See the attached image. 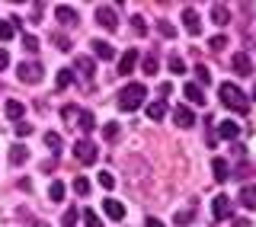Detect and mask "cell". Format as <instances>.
<instances>
[{"label":"cell","mask_w":256,"mask_h":227,"mask_svg":"<svg viewBox=\"0 0 256 227\" xmlns=\"http://www.w3.org/2000/svg\"><path fill=\"white\" fill-rule=\"evenodd\" d=\"M218 93H221V102L228 109H234V112H246V109H250V100H246V96L240 93L234 84H221Z\"/></svg>","instance_id":"cell-1"},{"label":"cell","mask_w":256,"mask_h":227,"mask_svg":"<svg viewBox=\"0 0 256 227\" xmlns=\"http://www.w3.org/2000/svg\"><path fill=\"white\" fill-rule=\"evenodd\" d=\"M144 96H148V90H144V84H128L125 90L118 93V109H125V112L138 109L141 102H144Z\"/></svg>","instance_id":"cell-2"},{"label":"cell","mask_w":256,"mask_h":227,"mask_svg":"<svg viewBox=\"0 0 256 227\" xmlns=\"http://www.w3.org/2000/svg\"><path fill=\"white\" fill-rule=\"evenodd\" d=\"M70 150H74V160H77V164H86V166L96 164V157H100L96 144L86 141V138H84V141H74V148H70Z\"/></svg>","instance_id":"cell-3"},{"label":"cell","mask_w":256,"mask_h":227,"mask_svg":"<svg viewBox=\"0 0 256 227\" xmlns=\"http://www.w3.org/2000/svg\"><path fill=\"white\" fill-rule=\"evenodd\" d=\"M42 77H45L42 64H26V61L20 64V80L22 84H42Z\"/></svg>","instance_id":"cell-4"},{"label":"cell","mask_w":256,"mask_h":227,"mask_svg":"<svg viewBox=\"0 0 256 227\" xmlns=\"http://www.w3.org/2000/svg\"><path fill=\"white\" fill-rule=\"evenodd\" d=\"M96 22H100V26H106L109 32L118 29V16H116L112 6H96Z\"/></svg>","instance_id":"cell-5"},{"label":"cell","mask_w":256,"mask_h":227,"mask_svg":"<svg viewBox=\"0 0 256 227\" xmlns=\"http://www.w3.org/2000/svg\"><path fill=\"white\" fill-rule=\"evenodd\" d=\"M230 70H234L237 77H250V70H253V64H250V54L237 52L234 58H230Z\"/></svg>","instance_id":"cell-6"},{"label":"cell","mask_w":256,"mask_h":227,"mask_svg":"<svg viewBox=\"0 0 256 227\" xmlns=\"http://www.w3.org/2000/svg\"><path fill=\"white\" fill-rule=\"evenodd\" d=\"M182 26H186L189 36H198V32H202V20H198V13L192 10V6L182 10Z\"/></svg>","instance_id":"cell-7"},{"label":"cell","mask_w":256,"mask_h":227,"mask_svg":"<svg viewBox=\"0 0 256 227\" xmlns=\"http://www.w3.org/2000/svg\"><path fill=\"white\" fill-rule=\"evenodd\" d=\"M134 64H138V52H134V48H128V52L122 54V58H118V74L122 77H128L134 70Z\"/></svg>","instance_id":"cell-8"},{"label":"cell","mask_w":256,"mask_h":227,"mask_svg":"<svg viewBox=\"0 0 256 227\" xmlns=\"http://www.w3.org/2000/svg\"><path fill=\"white\" fill-rule=\"evenodd\" d=\"M173 122H176L180 128H192V125H196V116H192L186 106H176V109H173Z\"/></svg>","instance_id":"cell-9"},{"label":"cell","mask_w":256,"mask_h":227,"mask_svg":"<svg viewBox=\"0 0 256 227\" xmlns=\"http://www.w3.org/2000/svg\"><path fill=\"white\" fill-rule=\"evenodd\" d=\"M212 212L218 221H224V218H230V198L228 196H214V205H212Z\"/></svg>","instance_id":"cell-10"},{"label":"cell","mask_w":256,"mask_h":227,"mask_svg":"<svg viewBox=\"0 0 256 227\" xmlns=\"http://www.w3.org/2000/svg\"><path fill=\"white\" fill-rule=\"evenodd\" d=\"M102 212H106L112 221H122V218H125V205L116 202V198H106V202H102Z\"/></svg>","instance_id":"cell-11"},{"label":"cell","mask_w":256,"mask_h":227,"mask_svg":"<svg viewBox=\"0 0 256 227\" xmlns=\"http://www.w3.org/2000/svg\"><path fill=\"white\" fill-rule=\"evenodd\" d=\"M54 20H58L61 22V26H74V22H77V13L74 10H70V6H54Z\"/></svg>","instance_id":"cell-12"},{"label":"cell","mask_w":256,"mask_h":227,"mask_svg":"<svg viewBox=\"0 0 256 227\" xmlns=\"http://www.w3.org/2000/svg\"><path fill=\"white\" fill-rule=\"evenodd\" d=\"M212 170H214V180H218V182H224L230 176V166H228V160H224V157H214L212 160Z\"/></svg>","instance_id":"cell-13"},{"label":"cell","mask_w":256,"mask_h":227,"mask_svg":"<svg viewBox=\"0 0 256 227\" xmlns=\"http://www.w3.org/2000/svg\"><path fill=\"white\" fill-rule=\"evenodd\" d=\"M212 22H218V26H228L230 22V10L224 4H214L212 6Z\"/></svg>","instance_id":"cell-14"},{"label":"cell","mask_w":256,"mask_h":227,"mask_svg":"<svg viewBox=\"0 0 256 227\" xmlns=\"http://www.w3.org/2000/svg\"><path fill=\"white\" fill-rule=\"evenodd\" d=\"M93 54L102 58V61H112V58H116V48H112L109 42H93Z\"/></svg>","instance_id":"cell-15"},{"label":"cell","mask_w":256,"mask_h":227,"mask_svg":"<svg viewBox=\"0 0 256 227\" xmlns=\"http://www.w3.org/2000/svg\"><path fill=\"white\" fill-rule=\"evenodd\" d=\"M189 96V102H196V106H205V93H202V86L198 84H186V90H182Z\"/></svg>","instance_id":"cell-16"},{"label":"cell","mask_w":256,"mask_h":227,"mask_svg":"<svg viewBox=\"0 0 256 227\" xmlns=\"http://www.w3.org/2000/svg\"><path fill=\"white\" fill-rule=\"evenodd\" d=\"M237 198H240V205H244V208H256V186H244Z\"/></svg>","instance_id":"cell-17"},{"label":"cell","mask_w":256,"mask_h":227,"mask_svg":"<svg viewBox=\"0 0 256 227\" xmlns=\"http://www.w3.org/2000/svg\"><path fill=\"white\" fill-rule=\"evenodd\" d=\"M141 68H144V74H148V77H154L157 70H160V61H157V54H144Z\"/></svg>","instance_id":"cell-18"},{"label":"cell","mask_w":256,"mask_h":227,"mask_svg":"<svg viewBox=\"0 0 256 227\" xmlns=\"http://www.w3.org/2000/svg\"><path fill=\"white\" fill-rule=\"evenodd\" d=\"M4 112H6L10 118H22V116H26V106H22V102H16V100H10V102L4 106Z\"/></svg>","instance_id":"cell-19"},{"label":"cell","mask_w":256,"mask_h":227,"mask_svg":"<svg viewBox=\"0 0 256 227\" xmlns=\"http://www.w3.org/2000/svg\"><path fill=\"white\" fill-rule=\"evenodd\" d=\"M164 116H166V106H164L160 100H157V102H150V106H148V118H150V122H160Z\"/></svg>","instance_id":"cell-20"},{"label":"cell","mask_w":256,"mask_h":227,"mask_svg":"<svg viewBox=\"0 0 256 227\" xmlns=\"http://www.w3.org/2000/svg\"><path fill=\"white\" fill-rule=\"evenodd\" d=\"M96 64H93V58H84V54H80V58H77V70H80V74H84V77H93L96 74Z\"/></svg>","instance_id":"cell-21"},{"label":"cell","mask_w":256,"mask_h":227,"mask_svg":"<svg viewBox=\"0 0 256 227\" xmlns=\"http://www.w3.org/2000/svg\"><path fill=\"white\" fill-rule=\"evenodd\" d=\"M218 132H221V138H237L240 134V125H237V122H221V128H218Z\"/></svg>","instance_id":"cell-22"},{"label":"cell","mask_w":256,"mask_h":227,"mask_svg":"<svg viewBox=\"0 0 256 227\" xmlns=\"http://www.w3.org/2000/svg\"><path fill=\"white\" fill-rule=\"evenodd\" d=\"M48 198H52V202H61V198H64V182L54 180L52 186H48Z\"/></svg>","instance_id":"cell-23"},{"label":"cell","mask_w":256,"mask_h":227,"mask_svg":"<svg viewBox=\"0 0 256 227\" xmlns=\"http://www.w3.org/2000/svg\"><path fill=\"white\" fill-rule=\"evenodd\" d=\"M16 26H20V20H16V22H0V42H6V38H13Z\"/></svg>","instance_id":"cell-24"},{"label":"cell","mask_w":256,"mask_h":227,"mask_svg":"<svg viewBox=\"0 0 256 227\" xmlns=\"http://www.w3.org/2000/svg\"><path fill=\"white\" fill-rule=\"evenodd\" d=\"M170 70H173V74H186V61H182L176 52L170 54Z\"/></svg>","instance_id":"cell-25"},{"label":"cell","mask_w":256,"mask_h":227,"mask_svg":"<svg viewBox=\"0 0 256 227\" xmlns=\"http://www.w3.org/2000/svg\"><path fill=\"white\" fill-rule=\"evenodd\" d=\"M45 144L52 148V154H58V150H61V134H58V132H48V134H45Z\"/></svg>","instance_id":"cell-26"},{"label":"cell","mask_w":256,"mask_h":227,"mask_svg":"<svg viewBox=\"0 0 256 227\" xmlns=\"http://www.w3.org/2000/svg\"><path fill=\"white\" fill-rule=\"evenodd\" d=\"M61 227H77V208H68V212H64Z\"/></svg>","instance_id":"cell-27"},{"label":"cell","mask_w":256,"mask_h":227,"mask_svg":"<svg viewBox=\"0 0 256 227\" xmlns=\"http://www.w3.org/2000/svg\"><path fill=\"white\" fill-rule=\"evenodd\" d=\"M10 160H13V164H22V160H29V150L26 148H13L10 150Z\"/></svg>","instance_id":"cell-28"},{"label":"cell","mask_w":256,"mask_h":227,"mask_svg":"<svg viewBox=\"0 0 256 227\" xmlns=\"http://www.w3.org/2000/svg\"><path fill=\"white\" fill-rule=\"evenodd\" d=\"M80 128H84V132H93V125H96V122H93V116H90V112H80Z\"/></svg>","instance_id":"cell-29"},{"label":"cell","mask_w":256,"mask_h":227,"mask_svg":"<svg viewBox=\"0 0 256 227\" xmlns=\"http://www.w3.org/2000/svg\"><path fill=\"white\" fill-rule=\"evenodd\" d=\"M196 77H198V84H212V74H208V68H205V64H198V68H196Z\"/></svg>","instance_id":"cell-30"},{"label":"cell","mask_w":256,"mask_h":227,"mask_svg":"<svg viewBox=\"0 0 256 227\" xmlns=\"http://www.w3.org/2000/svg\"><path fill=\"white\" fill-rule=\"evenodd\" d=\"M74 192H77V196H86V192H90V182H86L84 176H77V180H74Z\"/></svg>","instance_id":"cell-31"},{"label":"cell","mask_w":256,"mask_h":227,"mask_svg":"<svg viewBox=\"0 0 256 227\" xmlns=\"http://www.w3.org/2000/svg\"><path fill=\"white\" fill-rule=\"evenodd\" d=\"M132 29L138 32V36H144V32H148V22H144V16H132Z\"/></svg>","instance_id":"cell-32"},{"label":"cell","mask_w":256,"mask_h":227,"mask_svg":"<svg viewBox=\"0 0 256 227\" xmlns=\"http://www.w3.org/2000/svg\"><path fill=\"white\" fill-rule=\"evenodd\" d=\"M70 80H74V74H70V70H58V90L70 86Z\"/></svg>","instance_id":"cell-33"},{"label":"cell","mask_w":256,"mask_h":227,"mask_svg":"<svg viewBox=\"0 0 256 227\" xmlns=\"http://www.w3.org/2000/svg\"><path fill=\"white\" fill-rule=\"evenodd\" d=\"M157 29H160V36H166V38H173V36H176V29H173L166 20H160V22H157Z\"/></svg>","instance_id":"cell-34"},{"label":"cell","mask_w":256,"mask_h":227,"mask_svg":"<svg viewBox=\"0 0 256 227\" xmlns=\"http://www.w3.org/2000/svg\"><path fill=\"white\" fill-rule=\"evenodd\" d=\"M22 48H26V52H38V38L36 36H22Z\"/></svg>","instance_id":"cell-35"},{"label":"cell","mask_w":256,"mask_h":227,"mask_svg":"<svg viewBox=\"0 0 256 227\" xmlns=\"http://www.w3.org/2000/svg\"><path fill=\"white\" fill-rule=\"evenodd\" d=\"M84 221H86V227H102V224H100V214H96V212H84Z\"/></svg>","instance_id":"cell-36"},{"label":"cell","mask_w":256,"mask_h":227,"mask_svg":"<svg viewBox=\"0 0 256 227\" xmlns=\"http://www.w3.org/2000/svg\"><path fill=\"white\" fill-rule=\"evenodd\" d=\"M102 134H106V141H116V138H118V125H116V122H109Z\"/></svg>","instance_id":"cell-37"},{"label":"cell","mask_w":256,"mask_h":227,"mask_svg":"<svg viewBox=\"0 0 256 227\" xmlns=\"http://www.w3.org/2000/svg\"><path fill=\"white\" fill-rule=\"evenodd\" d=\"M100 186H102V189H112V186H116V176H112V173H100Z\"/></svg>","instance_id":"cell-38"},{"label":"cell","mask_w":256,"mask_h":227,"mask_svg":"<svg viewBox=\"0 0 256 227\" xmlns=\"http://www.w3.org/2000/svg\"><path fill=\"white\" fill-rule=\"evenodd\" d=\"M192 214H196L192 208H186V212H176V224H189V221H192Z\"/></svg>","instance_id":"cell-39"},{"label":"cell","mask_w":256,"mask_h":227,"mask_svg":"<svg viewBox=\"0 0 256 227\" xmlns=\"http://www.w3.org/2000/svg\"><path fill=\"white\" fill-rule=\"evenodd\" d=\"M208 45H212V52H221V48L228 45V38H224V36H214V38H212Z\"/></svg>","instance_id":"cell-40"},{"label":"cell","mask_w":256,"mask_h":227,"mask_svg":"<svg viewBox=\"0 0 256 227\" xmlns=\"http://www.w3.org/2000/svg\"><path fill=\"white\" fill-rule=\"evenodd\" d=\"M16 134H20V138L32 134V125H29V122H20V125H16Z\"/></svg>","instance_id":"cell-41"},{"label":"cell","mask_w":256,"mask_h":227,"mask_svg":"<svg viewBox=\"0 0 256 227\" xmlns=\"http://www.w3.org/2000/svg\"><path fill=\"white\" fill-rule=\"evenodd\" d=\"M54 45H58V52H70V42L64 36H54Z\"/></svg>","instance_id":"cell-42"},{"label":"cell","mask_w":256,"mask_h":227,"mask_svg":"<svg viewBox=\"0 0 256 227\" xmlns=\"http://www.w3.org/2000/svg\"><path fill=\"white\" fill-rule=\"evenodd\" d=\"M61 116H64V118H68V122H70V118H74V116H80V112H77L74 106H64V109H61Z\"/></svg>","instance_id":"cell-43"},{"label":"cell","mask_w":256,"mask_h":227,"mask_svg":"<svg viewBox=\"0 0 256 227\" xmlns=\"http://www.w3.org/2000/svg\"><path fill=\"white\" fill-rule=\"evenodd\" d=\"M6 64H10V54H6V52H4V48H0V70H4V68H6Z\"/></svg>","instance_id":"cell-44"},{"label":"cell","mask_w":256,"mask_h":227,"mask_svg":"<svg viewBox=\"0 0 256 227\" xmlns=\"http://www.w3.org/2000/svg\"><path fill=\"white\" fill-rule=\"evenodd\" d=\"M148 227H164V224H160L157 218H148Z\"/></svg>","instance_id":"cell-45"},{"label":"cell","mask_w":256,"mask_h":227,"mask_svg":"<svg viewBox=\"0 0 256 227\" xmlns=\"http://www.w3.org/2000/svg\"><path fill=\"white\" fill-rule=\"evenodd\" d=\"M253 102H256V86H253Z\"/></svg>","instance_id":"cell-46"}]
</instances>
